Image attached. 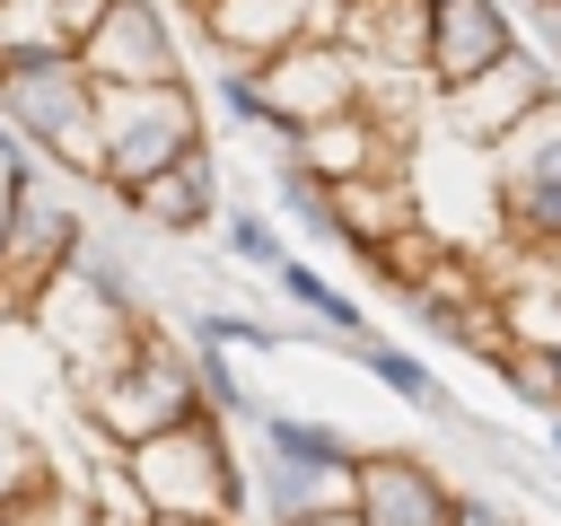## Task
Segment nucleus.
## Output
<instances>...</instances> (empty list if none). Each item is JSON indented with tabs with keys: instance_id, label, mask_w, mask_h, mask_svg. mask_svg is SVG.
<instances>
[{
	"instance_id": "a211bd4d",
	"label": "nucleus",
	"mask_w": 561,
	"mask_h": 526,
	"mask_svg": "<svg viewBox=\"0 0 561 526\" xmlns=\"http://www.w3.org/2000/svg\"><path fill=\"white\" fill-rule=\"evenodd\" d=\"M219 245H228V263H245V272H263V281L289 263L280 219H272V210H254V202H237V193H228V210H219Z\"/></svg>"
},
{
	"instance_id": "5701e85b",
	"label": "nucleus",
	"mask_w": 561,
	"mask_h": 526,
	"mask_svg": "<svg viewBox=\"0 0 561 526\" xmlns=\"http://www.w3.org/2000/svg\"><path fill=\"white\" fill-rule=\"evenodd\" d=\"M184 342H219V351H272L280 333L263 316H228V307H184Z\"/></svg>"
},
{
	"instance_id": "6ab92c4d",
	"label": "nucleus",
	"mask_w": 561,
	"mask_h": 526,
	"mask_svg": "<svg viewBox=\"0 0 561 526\" xmlns=\"http://www.w3.org/2000/svg\"><path fill=\"white\" fill-rule=\"evenodd\" d=\"M53 473H61V465H53V447H44V438H35V430H26V421L0 403V500H26V491H44Z\"/></svg>"
},
{
	"instance_id": "a878e982",
	"label": "nucleus",
	"mask_w": 561,
	"mask_h": 526,
	"mask_svg": "<svg viewBox=\"0 0 561 526\" xmlns=\"http://www.w3.org/2000/svg\"><path fill=\"white\" fill-rule=\"evenodd\" d=\"M272 526H359V508H307V517H272Z\"/></svg>"
},
{
	"instance_id": "dca6fc26",
	"label": "nucleus",
	"mask_w": 561,
	"mask_h": 526,
	"mask_svg": "<svg viewBox=\"0 0 561 526\" xmlns=\"http://www.w3.org/2000/svg\"><path fill=\"white\" fill-rule=\"evenodd\" d=\"M351 359H359V368H368V377H377L394 403H412L421 421H465V412H456V395L430 377V359H421V351H403V342L368 333V342H351Z\"/></svg>"
},
{
	"instance_id": "bb28decb",
	"label": "nucleus",
	"mask_w": 561,
	"mask_h": 526,
	"mask_svg": "<svg viewBox=\"0 0 561 526\" xmlns=\"http://www.w3.org/2000/svg\"><path fill=\"white\" fill-rule=\"evenodd\" d=\"M149 526H237V517H149Z\"/></svg>"
},
{
	"instance_id": "f03ea898",
	"label": "nucleus",
	"mask_w": 561,
	"mask_h": 526,
	"mask_svg": "<svg viewBox=\"0 0 561 526\" xmlns=\"http://www.w3.org/2000/svg\"><path fill=\"white\" fill-rule=\"evenodd\" d=\"M70 395H79V421H88L96 438L131 447V438H149V430H167V421L202 412L193 342H175V333H167V316H149V324L131 333V351H114L105 368L70 377Z\"/></svg>"
},
{
	"instance_id": "20e7f679",
	"label": "nucleus",
	"mask_w": 561,
	"mask_h": 526,
	"mask_svg": "<svg viewBox=\"0 0 561 526\" xmlns=\"http://www.w3.org/2000/svg\"><path fill=\"white\" fill-rule=\"evenodd\" d=\"M0 123L53 167L96 184V70L79 53H35L0 70Z\"/></svg>"
},
{
	"instance_id": "4be33fe9",
	"label": "nucleus",
	"mask_w": 561,
	"mask_h": 526,
	"mask_svg": "<svg viewBox=\"0 0 561 526\" xmlns=\"http://www.w3.org/2000/svg\"><path fill=\"white\" fill-rule=\"evenodd\" d=\"M500 377H508V395H517V403L561 412V342H517V351L500 359Z\"/></svg>"
},
{
	"instance_id": "f257e3e1",
	"label": "nucleus",
	"mask_w": 561,
	"mask_h": 526,
	"mask_svg": "<svg viewBox=\"0 0 561 526\" xmlns=\"http://www.w3.org/2000/svg\"><path fill=\"white\" fill-rule=\"evenodd\" d=\"M123 473L131 491L149 500V517H237L245 526V447H237V421L228 412H184L149 438L123 447Z\"/></svg>"
},
{
	"instance_id": "c85d7f7f",
	"label": "nucleus",
	"mask_w": 561,
	"mask_h": 526,
	"mask_svg": "<svg viewBox=\"0 0 561 526\" xmlns=\"http://www.w3.org/2000/svg\"><path fill=\"white\" fill-rule=\"evenodd\" d=\"M105 526H149V517H105Z\"/></svg>"
},
{
	"instance_id": "6e6552de",
	"label": "nucleus",
	"mask_w": 561,
	"mask_h": 526,
	"mask_svg": "<svg viewBox=\"0 0 561 526\" xmlns=\"http://www.w3.org/2000/svg\"><path fill=\"white\" fill-rule=\"evenodd\" d=\"M26 324H35V342H44V359L61 368V377H88V368H105L114 351H131V333L149 324V316H131V307H114L88 272H79V254L26 298Z\"/></svg>"
},
{
	"instance_id": "ddd939ff",
	"label": "nucleus",
	"mask_w": 561,
	"mask_h": 526,
	"mask_svg": "<svg viewBox=\"0 0 561 526\" xmlns=\"http://www.w3.org/2000/svg\"><path fill=\"white\" fill-rule=\"evenodd\" d=\"M79 61L96 79H193L184 70V35H175V9L167 0H114L105 26L79 44Z\"/></svg>"
},
{
	"instance_id": "f3484780",
	"label": "nucleus",
	"mask_w": 561,
	"mask_h": 526,
	"mask_svg": "<svg viewBox=\"0 0 561 526\" xmlns=\"http://www.w3.org/2000/svg\"><path fill=\"white\" fill-rule=\"evenodd\" d=\"M272 289H280V298H289V307H298L307 324H324V333H333L342 351H351V342H368V307H359V298H351L342 281H324L316 263H298V254H289V263L272 272Z\"/></svg>"
},
{
	"instance_id": "cd10ccee",
	"label": "nucleus",
	"mask_w": 561,
	"mask_h": 526,
	"mask_svg": "<svg viewBox=\"0 0 561 526\" xmlns=\"http://www.w3.org/2000/svg\"><path fill=\"white\" fill-rule=\"evenodd\" d=\"M543 438H552V456H561V412H543Z\"/></svg>"
},
{
	"instance_id": "f8f14e48",
	"label": "nucleus",
	"mask_w": 561,
	"mask_h": 526,
	"mask_svg": "<svg viewBox=\"0 0 561 526\" xmlns=\"http://www.w3.org/2000/svg\"><path fill=\"white\" fill-rule=\"evenodd\" d=\"M184 26L202 35L210 61H272V53H289L298 35L333 26V0H193Z\"/></svg>"
},
{
	"instance_id": "7ed1b4c3",
	"label": "nucleus",
	"mask_w": 561,
	"mask_h": 526,
	"mask_svg": "<svg viewBox=\"0 0 561 526\" xmlns=\"http://www.w3.org/2000/svg\"><path fill=\"white\" fill-rule=\"evenodd\" d=\"M193 140H210L193 79H96V193L123 202Z\"/></svg>"
},
{
	"instance_id": "c756f323",
	"label": "nucleus",
	"mask_w": 561,
	"mask_h": 526,
	"mask_svg": "<svg viewBox=\"0 0 561 526\" xmlns=\"http://www.w3.org/2000/svg\"><path fill=\"white\" fill-rule=\"evenodd\" d=\"M184 9H193V0H184Z\"/></svg>"
},
{
	"instance_id": "412c9836",
	"label": "nucleus",
	"mask_w": 561,
	"mask_h": 526,
	"mask_svg": "<svg viewBox=\"0 0 561 526\" xmlns=\"http://www.w3.org/2000/svg\"><path fill=\"white\" fill-rule=\"evenodd\" d=\"M193 386H202V403L228 412V421H254V412H263V395L237 377V351H219V342H193Z\"/></svg>"
},
{
	"instance_id": "2eb2a0df",
	"label": "nucleus",
	"mask_w": 561,
	"mask_h": 526,
	"mask_svg": "<svg viewBox=\"0 0 561 526\" xmlns=\"http://www.w3.org/2000/svg\"><path fill=\"white\" fill-rule=\"evenodd\" d=\"M430 18L438 0H333V35L368 70H430Z\"/></svg>"
},
{
	"instance_id": "9d476101",
	"label": "nucleus",
	"mask_w": 561,
	"mask_h": 526,
	"mask_svg": "<svg viewBox=\"0 0 561 526\" xmlns=\"http://www.w3.org/2000/svg\"><path fill=\"white\" fill-rule=\"evenodd\" d=\"M219 210H228V167L210 140L175 149L158 175H140L123 193V219H140L149 237H202V228H219Z\"/></svg>"
},
{
	"instance_id": "1a4fd4ad",
	"label": "nucleus",
	"mask_w": 561,
	"mask_h": 526,
	"mask_svg": "<svg viewBox=\"0 0 561 526\" xmlns=\"http://www.w3.org/2000/svg\"><path fill=\"white\" fill-rule=\"evenodd\" d=\"M88 245V219H79V202L53 184V175H35V193L18 202V228H9V254H0V316H26V298L70 263Z\"/></svg>"
},
{
	"instance_id": "393cba45",
	"label": "nucleus",
	"mask_w": 561,
	"mask_h": 526,
	"mask_svg": "<svg viewBox=\"0 0 561 526\" xmlns=\"http://www.w3.org/2000/svg\"><path fill=\"white\" fill-rule=\"evenodd\" d=\"M456 526H526V517L500 508V500H482V491H456Z\"/></svg>"
},
{
	"instance_id": "9b49d317",
	"label": "nucleus",
	"mask_w": 561,
	"mask_h": 526,
	"mask_svg": "<svg viewBox=\"0 0 561 526\" xmlns=\"http://www.w3.org/2000/svg\"><path fill=\"white\" fill-rule=\"evenodd\" d=\"M359 526H456V482L421 456V447H359V491H351Z\"/></svg>"
},
{
	"instance_id": "423d86ee",
	"label": "nucleus",
	"mask_w": 561,
	"mask_h": 526,
	"mask_svg": "<svg viewBox=\"0 0 561 526\" xmlns=\"http://www.w3.org/2000/svg\"><path fill=\"white\" fill-rule=\"evenodd\" d=\"M543 96H561V61H543L535 44H508L491 70L456 79L430 96V140H456V149H500Z\"/></svg>"
},
{
	"instance_id": "39448f33",
	"label": "nucleus",
	"mask_w": 561,
	"mask_h": 526,
	"mask_svg": "<svg viewBox=\"0 0 561 526\" xmlns=\"http://www.w3.org/2000/svg\"><path fill=\"white\" fill-rule=\"evenodd\" d=\"M482 167L500 237L526 254H561V96H543L500 149H482Z\"/></svg>"
},
{
	"instance_id": "aec40b11",
	"label": "nucleus",
	"mask_w": 561,
	"mask_h": 526,
	"mask_svg": "<svg viewBox=\"0 0 561 526\" xmlns=\"http://www.w3.org/2000/svg\"><path fill=\"white\" fill-rule=\"evenodd\" d=\"M35 53H70L53 0H0V70L9 61H35Z\"/></svg>"
},
{
	"instance_id": "0eeeda50",
	"label": "nucleus",
	"mask_w": 561,
	"mask_h": 526,
	"mask_svg": "<svg viewBox=\"0 0 561 526\" xmlns=\"http://www.w3.org/2000/svg\"><path fill=\"white\" fill-rule=\"evenodd\" d=\"M263 70V132H280V140H298L307 123H324V114H351L359 96H368V61L333 35V26H316V35H298L289 53H272V61H254Z\"/></svg>"
},
{
	"instance_id": "b1692460",
	"label": "nucleus",
	"mask_w": 561,
	"mask_h": 526,
	"mask_svg": "<svg viewBox=\"0 0 561 526\" xmlns=\"http://www.w3.org/2000/svg\"><path fill=\"white\" fill-rule=\"evenodd\" d=\"M105 9H114V0H53V18H61V35H70V53L105 26Z\"/></svg>"
},
{
	"instance_id": "4468645a",
	"label": "nucleus",
	"mask_w": 561,
	"mask_h": 526,
	"mask_svg": "<svg viewBox=\"0 0 561 526\" xmlns=\"http://www.w3.org/2000/svg\"><path fill=\"white\" fill-rule=\"evenodd\" d=\"M508 44H526L517 0H438V18H430V88H456V79L491 70Z\"/></svg>"
}]
</instances>
